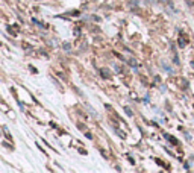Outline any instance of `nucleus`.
<instances>
[{
    "label": "nucleus",
    "instance_id": "nucleus-4",
    "mask_svg": "<svg viewBox=\"0 0 194 173\" xmlns=\"http://www.w3.org/2000/svg\"><path fill=\"white\" fill-rule=\"evenodd\" d=\"M162 2H170V0H162Z\"/></svg>",
    "mask_w": 194,
    "mask_h": 173
},
{
    "label": "nucleus",
    "instance_id": "nucleus-1",
    "mask_svg": "<svg viewBox=\"0 0 194 173\" xmlns=\"http://www.w3.org/2000/svg\"><path fill=\"white\" fill-rule=\"evenodd\" d=\"M85 108H86V109L90 111V114H91L93 117H97V113L94 111V109H93V108H91V106H90V105H85Z\"/></svg>",
    "mask_w": 194,
    "mask_h": 173
},
{
    "label": "nucleus",
    "instance_id": "nucleus-2",
    "mask_svg": "<svg viewBox=\"0 0 194 173\" xmlns=\"http://www.w3.org/2000/svg\"><path fill=\"white\" fill-rule=\"evenodd\" d=\"M140 0H129V5H138Z\"/></svg>",
    "mask_w": 194,
    "mask_h": 173
},
{
    "label": "nucleus",
    "instance_id": "nucleus-3",
    "mask_svg": "<svg viewBox=\"0 0 194 173\" xmlns=\"http://www.w3.org/2000/svg\"><path fill=\"white\" fill-rule=\"evenodd\" d=\"M125 111H126V113L129 114V115H132V111H130V109H129V108H125Z\"/></svg>",
    "mask_w": 194,
    "mask_h": 173
}]
</instances>
